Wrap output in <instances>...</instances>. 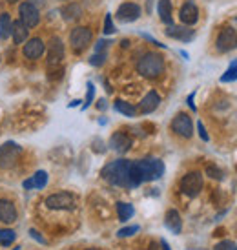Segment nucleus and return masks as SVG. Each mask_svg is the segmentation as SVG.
<instances>
[{
  "instance_id": "nucleus-5",
  "label": "nucleus",
  "mask_w": 237,
  "mask_h": 250,
  "mask_svg": "<svg viewBox=\"0 0 237 250\" xmlns=\"http://www.w3.org/2000/svg\"><path fill=\"white\" fill-rule=\"evenodd\" d=\"M179 187H181V192L186 195V197L194 199V197H197V195L201 194L202 187H204L202 174L201 172H188V174L181 179Z\"/></svg>"
},
{
  "instance_id": "nucleus-12",
  "label": "nucleus",
  "mask_w": 237,
  "mask_h": 250,
  "mask_svg": "<svg viewBox=\"0 0 237 250\" xmlns=\"http://www.w3.org/2000/svg\"><path fill=\"white\" fill-rule=\"evenodd\" d=\"M48 62H49V68H53V66H59V64L62 62L64 59V42L60 37H51L49 39V44H48Z\"/></svg>"
},
{
  "instance_id": "nucleus-31",
  "label": "nucleus",
  "mask_w": 237,
  "mask_h": 250,
  "mask_svg": "<svg viewBox=\"0 0 237 250\" xmlns=\"http://www.w3.org/2000/svg\"><path fill=\"white\" fill-rule=\"evenodd\" d=\"M206 175H210L212 179L221 181L223 179V170H221V168H217L216 165H208V167H206Z\"/></svg>"
},
{
  "instance_id": "nucleus-2",
  "label": "nucleus",
  "mask_w": 237,
  "mask_h": 250,
  "mask_svg": "<svg viewBox=\"0 0 237 250\" xmlns=\"http://www.w3.org/2000/svg\"><path fill=\"white\" fill-rule=\"evenodd\" d=\"M133 165L142 183H152L164 175V163L159 157H144V159L133 161Z\"/></svg>"
},
{
  "instance_id": "nucleus-6",
  "label": "nucleus",
  "mask_w": 237,
  "mask_h": 250,
  "mask_svg": "<svg viewBox=\"0 0 237 250\" xmlns=\"http://www.w3.org/2000/svg\"><path fill=\"white\" fill-rule=\"evenodd\" d=\"M46 207L49 210H75L77 201H75V195L70 192H59L46 197Z\"/></svg>"
},
{
  "instance_id": "nucleus-43",
  "label": "nucleus",
  "mask_w": 237,
  "mask_h": 250,
  "mask_svg": "<svg viewBox=\"0 0 237 250\" xmlns=\"http://www.w3.org/2000/svg\"><path fill=\"white\" fill-rule=\"evenodd\" d=\"M236 24H237V19H236Z\"/></svg>"
},
{
  "instance_id": "nucleus-9",
  "label": "nucleus",
  "mask_w": 237,
  "mask_h": 250,
  "mask_svg": "<svg viewBox=\"0 0 237 250\" xmlns=\"http://www.w3.org/2000/svg\"><path fill=\"white\" fill-rule=\"evenodd\" d=\"M216 49L219 53H228V51H234L237 49V31L236 28L232 26H226V28L221 29V33L216 41Z\"/></svg>"
},
{
  "instance_id": "nucleus-35",
  "label": "nucleus",
  "mask_w": 237,
  "mask_h": 250,
  "mask_svg": "<svg viewBox=\"0 0 237 250\" xmlns=\"http://www.w3.org/2000/svg\"><path fill=\"white\" fill-rule=\"evenodd\" d=\"M197 130H199V137H201L204 143H208L210 141V135L206 133V128H204V125H202L201 121H197Z\"/></svg>"
},
{
  "instance_id": "nucleus-38",
  "label": "nucleus",
  "mask_w": 237,
  "mask_h": 250,
  "mask_svg": "<svg viewBox=\"0 0 237 250\" xmlns=\"http://www.w3.org/2000/svg\"><path fill=\"white\" fill-rule=\"evenodd\" d=\"M29 4H33L35 7H42L46 4V0H29Z\"/></svg>"
},
{
  "instance_id": "nucleus-8",
  "label": "nucleus",
  "mask_w": 237,
  "mask_h": 250,
  "mask_svg": "<svg viewBox=\"0 0 237 250\" xmlns=\"http://www.w3.org/2000/svg\"><path fill=\"white\" fill-rule=\"evenodd\" d=\"M170 126H172V132H174L175 135L182 137V139H190V137L194 135V123H192V117H190L188 113H184V111L177 113Z\"/></svg>"
},
{
  "instance_id": "nucleus-30",
  "label": "nucleus",
  "mask_w": 237,
  "mask_h": 250,
  "mask_svg": "<svg viewBox=\"0 0 237 250\" xmlns=\"http://www.w3.org/2000/svg\"><path fill=\"white\" fill-rule=\"evenodd\" d=\"M139 230H140L139 225H132V227H124V229L118 230L117 236L118 237H132V236H135V234H137Z\"/></svg>"
},
{
  "instance_id": "nucleus-20",
  "label": "nucleus",
  "mask_w": 237,
  "mask_h": 250,
  "mask_svg": "<svg viewBox=\"0 0 237 250\" xmlns=\"http://www.w3.org/2000/svg\"><path fill=\"white\" fill-rule=\"evenodd\" d=\"M60 13H62V19L66 22H75V21H79L80 15H82V6L77 4V2H71V4L62 7Z\"/></svg>"
},
{
  "instance_id": "nucleus-7",
  "label": "nucleus",
  "mask_w": 237,
  "mask_h": 250,
  "mask_svg": "<svg viewBox=\"0 0 237 250\" xmlns=\"http://www.w3.org/2000/svg\"><path fill=\"white\" fill-rule=\"evenodd\" d=\"M91 39H93V33H91V29L86 28V26H79V28L71 29V33H70L71 49H73L75 53H82L84 49L91 44Z\"/></svg>"
},
{
  "instance_id": "nucleus-15",
  "label": "nucleus",
  "mask_w": 237,
  "mask_h": 250,
  "mask_svg": "<svg viewBox=\"0 0 237 250\" xmlns=\"http://www.w3.org/2000/svg\"><path fill=\"white\" fill-rule=\"evenodd\" d=\"M159 104H160V95L155 90H150L146 95L142 97V101L139 103V111L144 113V115L154 113V111L159 108Z\"/></svg>"
},
{
  "instance_id": "nucleus-29",
  "label": "nucleus",
  "mask_w": 237,
  "mask_h": 250,
  "mask_svg": "<svg viewBox=\"0 0 237 250\" xmlns=\"http://www.w3.org/2000/svg\"><path fill=\"white\" fill-rule=\"evenodd\" d=\"M106 57H108L106 51H95L90 59V64L91 66H95V68H99V66H102V64L106 62Z\"/></svg>"
},
{
  "instance_id": "nucleus-26",
  "label": "nucleus",
  "mask_w": 237,
  "mask_h": 250,
  "mask_svg": "<svg viewBox=\"0 0 237 250\" xmlns=\"http://www.w3.org/2000/svg\"><path fill=\"white\" fill-rule=\"evenodd\" d=\"M17 241V232L11 229H0V245L2 247H9Z\"/></svg>"
},
{
  "instance_id": "nucleus-11",
  "label": "nucleus",
  "mask_w": 237,
  "mask_h": 250,
  "mask_svg": "<svg viewBox=\"0 0 237 250\" xmlns=\"http://www.w3.org/2000/svg\"><path fill=\"white\" fill-rule=\"evenodd\" d=\"M115 17H117L118 22H124V24L135 22L140 17V6L135 4V2H124V4L118 6Z\"/></svg>"
},
{
  "instance_id": "nucleus-14",
  "label": "nucleus",
  "mask_w": 237,
  "mask_h": 250,
  "mask_svg": "<svg viewBox=\"0 0 237 250\" xmlns=\"http://www.w3.org/2000/svg\"><path fill=\"white\" fill-rule=\"evenodd\" d=\"M44 51H46V44L42 39L35 37V39H29L26 44H24V55L26 59L29 61H37V59H40L44 55Z\"/></svg>"
},
{
  "instance_id": "nucleus-36",
  "label": "nucleus",
  "mask_w": 237,
  "mask_h": 250,
  "mask_svg": "<svg viewBox=\"0 0 237 250\" xmlns=\"http://www.w3.org/2000/svg\"><path fill=\"white\" fill-rule=\"evenodd\" d=\"M29 236L33 237L35 241H39V243H40V245H46V243H48V241H46V239H44V237L40 236V232H37L35 229H31V230H29Z\"/></svg>"
},
{
  "instance_id": "nucleus-10",
  "label": "nucleus",
  "mask_w": 237,
  "mask_h": 250,
  "mask_svg": "<svg viewBox=\"0 0 237 250\" xmlns=\"http://www.w3.org/2000/svg\"><path fill=\"white\" fill-rule=\"evenodd\" d=\"M19 15H20V22L26 28H35L37 24L40 22L39 7H35L29 2H22L20 6H19Z\"/></svg>"
},
{
  "instance_id": "nucleus-19",
  "label": "nucleus",
  "mask_w": 237,
  "mask_h": 250,
  "mask_svg": "<svg viewBox=\"0 0 237 250\" xmlns=\"http://www.w3.org/2000/svg\"><path fill=\"white\" fill-rule=\"evenodd\" d=\"M166 35L172 37V39H177V41L190 42L194 37H196V31L190 29L188 26H186V28H181V26H170V28L166 29Z\"/></svg>"
},
{
  "instance_id": "nucleus-28",
  "label": "nucleus",
  "mask_w": 237,
  "mask_h": 250,
  "mask_svg": "<svg viewBox=\"0 0 237 250\" xmlns=\"http://www.w3.org/2000/svg\"><path fill=\"white\" fill-rule=\"evenodd\" d=\"M234 81H237V59L228 66L224 75H221V83H234Z\"/></svg>"
},
{
  "instance_id": "nucleus-17",
  "label": "nucleus",
  "mask_w": 237,
  "mask_h": 250,
  "mask_svg": "<svg viewBox=\"0 0 237 250\" xmlns=\"http://www.w3.org/2000/svg\"><path fill=\"white\" fill-rule=\"evenodd\" d=\"M179 19L184 26H194L197 24L199 21V9L194 2H186V4H182L181 11H179Z\"/></svg>"
},
{
  "instance_id": "nucleus-13",
  "label": "nucleus",
  "mask_w": 237,
  "mask_h": 250,
  "mask_svg": "<svg viewBox=\"0 0 237 250\" xmlns=\"http://www.w3.org/2000/svg\"><path fill=\"white\" fill-rule=\"evenodd\" d=\"M110 148H112L113 152H117V153H126L130 148H132L133 145V139L128 135L126 132H115L110 137Z\"/></svg>"
},
{
  "instance_id": "nucleus-37",
  "label": "nucleus",
  "mask_w": 237,
  "mask_h": 250,
  "mask_svg": "<svg viewBox=\"0 0 237 250\" xmlns=\"http://www.w3.org/2000/svg\"><path fill=\"white\" fill-rule=\"evenodd\" d=\"M194 97H196V91H194V93H190L188 99H186V103H188V106H190V108H192V110L196 111L197 108H196V104H194Z\"/></svg>"
},
{
  "instance_id": "nucleus-23",
  "label": "nucleus",
  "mask_w": 237,
  "mask_h": 250,
  "mask_svg": "<svg viewBox=\"0 0 237 250\" xmlns=\"http://www.w3.org/2000/svg\"><path fill=\"white\" fill-rule=\"evenodd\" d=\"M133 214H135V208H133V205H130V203H124V201H118V203H117V215H118V221L126 223L128 219H132Z\"/></svg>"
},
{
  "instance_id": "nucleus-16",
  "label": "nucleus",
  "mask_w": 237,
  "mask_h": 250,
  "mask_svg": "<svg viewBox=\"0 0 237 250\" xmlns=\"http://www.w3.org/2000/svg\"><path fill=\"white\" fill-rule=\"evenodd\" d=\"M19 217L17 207L13 205V201L9 199H0V221L4 225H13Z\"/></svg>"
},
{
  "instance_id": "nucleus-39",
  "label": "nucleus",
  "mask_w": 237,
  "mask_h": 250,
  "mask_svg": "<svg viewBox=\"0 0 237 250\" xmlns=\"http://www.w3.org/2000/svg\"><path fill=\"white\" fill-rule=\"evenodd\" d=\"M148 250H162V247H160V243H157V241H152Z\"/></svg>"
},
{
  "instance_id": "nucleus-18",
  "label": "nucleus",
  "mask_w": 237,
  "mask_h": 250,
  "mask_svg": "<svg viewBox=\"0 0 237 250\" xmlns=\"http://www.w3.org/2000/svg\"><path fill=\"white\" fill-rule=\"evenodd\" d=\"M164 227H166L172 234L175 236H179L182 232V219H181V214L177 212L175 208H170L164 214Z\"/></svg>"
},
{
  "instance_id": "nucleus-4",
  "label": "nucleus",
  "mask_w": 237,
  "mask_h": 250,
  "mask_svg": "<svg viewBox=\"0 0 237 250\" xmlns=\"http://www.w3.org/2000/svg\"><path fill=\"white\" fill-rule=\"evenodd\" d=\"M24 148L17 145L15 141H7L4 145H0V168L2 170H11L19 165Z\"/></svg>"
},
{
  "instance_id": "nucleus-33",
  "label": "nucleus",
  "mask_w": 237,
  "mask_h": 250,
  "mask_svg": "<svg viewBox=\"0 0 237 250\" xmlns=\"http://www.w3.org/2000/svg\"><path fill=\"white\" fill-rule=\"evenodd\" d=\"M104 33H106V35H112V33H115V26H113L112 13H108V15H106V19H104Z\"/></svg>"
},
{
  "instance_id": "nucleus-27",
  "label": "nucleus",
  "mask_w": 237,
  "mask_h": 250,
  "mask_svg": "<svg viewBox=\"0 0 237 250\" xmlns=\"http://www.w3.org/2000/svg\"><path fill=\"white\" fill-rule=\"evenodd\" d=\"M31 183H33V190H42L48 185V172H44V170L35 172L33 177H31Z\"/></svg>"
},
{
  "instance_id": "nucleus-41",
  "label": "nucleus",
  "mask_w": 237,
  "mask_h": 250,
  "mask_svg": "<svg viewBox=\"0 0 237 250\" xmlns=\"http://www.w3.org/2000/svg\"><path fill=\"white\" fill-rule=\"evenodd\" d=\"M7 2H11V4H15V2H19V0H7Z\"/></svg>"
},
{
  "instance_id": "nucleus-32",
  "label": "nucleus",
  "mask_w": 237,
  "mask_h": 250,
  "mask_svg": "<svg viewBox=\"0 0 237 250\" xmlns=\"http://www.w3.org/2000/svg\"><path fill=\"white\" fill-rule=\"evenodd\" d=\"M214 250H237V243L232 239H223L214 247Z\"/></svg>"
},
{
  "instance_id": "nucleus-3",
  "label": "nucleus",
  "mask_w": 237,
  "mask_h": 250,
  "mask_svg": "<svg viewBox=\"0 0 237 250\" xmlns=\"http://www.w3.org/2000/svg\"><path fill=\"white\" fill-rule=\"evenodd\" d=\"M137 73L144 79H157L164 73V59L159 53H144L137 62Z\"/></svg>"
},
{
  "instance_id": "nucleus-24",
  "label": "nucleus",
  "mask_w": 237,
  "mask_h": 250,
  "mask_svg": "<svg viewBox=\"0 0 237 250\" xmlns=\"http://www.w3.org/2000/svg\"><path fill=\"white\" fill-rule=\"evenodd\" d=\"M11 29H13V22L9 13H2L0 15V39L7 41V37H11Z\"/></svg>"
},
{
  "instance_id": "nucleus-25",
  "label": "nucleus",
  "mask_w": 237,
  "mask_h": 250,
  "mask_svg": "<svg viewBox=\"0 0 237 250\" xmlns=\"http://www.w3.org/2000/svg\"><path fill=\"white\" fill-rule=\"evenodd\" d=\"M113 108H115L118 113H122L124 117H135V115H137V108L132 106L130 103L122 101V99H117V101L113 103Z\"/></svg>"
},
{
  "instance_id": "nucleus-42",
  "label": "nucleus",
  "mask_w": 237,
  "mask_h": 250,
  "mask_svg": "<svg viewBox=\"0 0 237 250\" xmlns=\"http://www.w3.org/2000/svg\"><path fill=\"white\" fill-rule=\"evenodd\" d=\"M86 250H102V249H86Z\"/></svg>"
},
{
  "instance_id": "nucleus-40",
  "label": "nucleus",
  "mask_w": 237,
  "mask_h": 250,
  "mask_svg": "<svg viewBox=\"0 0 237 250\" xmlns=\"http://www.w3.org/2000/svg\"><path fill=\"white\" fill-rule=\"evenodd\" d=\"M159 243H160V247H162V250H172L170 249V245L166 243V239H160Z\"/></svg>"
},
{
  "instance_id": "nucleus-22",
  "label": "nucleus",
  "mask_w": 237,
  "mask_h": 250,
  "mask_svg": "<svg viewBox=\"0 0 237 250\" xmlns=\"http://www.w3.org/2000/svg\"><path fill=\"white\" fill-rule=\"evenodd\" d=\"M28 31L29 29L22 24L20 21L13 22V29H11V37H13L15 44H24L28 41Z\"/></svg>"
},
{
  "instance_id": "nucleus-34",
  "label": "nucleus",
  "mask_w": 237,
  "mask_h": 250,
  "mask_svg": "<svg viewBox=\"0 0 237 250\" xmlns=\"http://www.w3.org/2000/svg\"><path fill=\"white\" fill-rule=\"evenodd\" d=\"M93 97H95V86H93V83H88V95H86V103H84L82 110H86L91 104Z\"/></svg>"
},
{
  "instance_id": "nucleus-1",
  "label": "nucleus",
  "mask_w": 237,
  "mask_h": 250,
  "mask_svg": "<svg viewBox=\"0 0 237 250\" xmlns=\"http://www.w3.org/2000/svg\"><path fill=\"white\" fill-rule=\"evenodd\" d=\"M100 177L112 185V187L120 188H133L132 181V161L128 159H117L108 163L102 170H100Z\"/></svg>"
},
{
  "instance_id": "nucleus-21",
  "label": "nucleus",
  "mask_w": 237,
  "mask_h": 250,
  "mask_svg": "<svg viewBox=\"0 0 237 250\" xmlns=\"http://www.w3.org/2000/svg\"><path fill=\"white\" fill-rule=\"evenodd\" d=\"M157 13H159L160 21L168 24V26H172V2L170 0H159V4H157Z\"/></svg>"
}]
</instances>
